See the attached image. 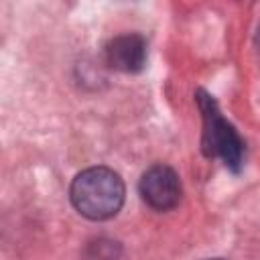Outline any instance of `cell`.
Returning a JSON list of instances; mask_svg holds the SVG:
<instances>
[{"label": "cell", "mask_w": 260, "mask_h": 260, "mask_svg": "<svg viewBox=\"0 0 260 260\" xmlns=\"http://www.w3.org/2000/svg\"><path fill=\"white\" fill-rule=\"evenodd\" d=\"M124 183L108 167L81 171L71 183V203L87 219L102 221L114 217L124 203Z\"/></svg>", "instance_id": "1"}, {"label": "cell", "mask_w": 260, "mask_h": 260, "mask_svg": "<svg viewBox=\"0 0 260 260\" xmlns=\"http://www.w3.org/2000/svg\"><path fill=\"white\" fill-rule=\"evenodd\" d=\"M197 104L203 116V150L207 156H217L225 167L238 171L244 160V142L234 126L219 114V108L211 95L197 91Z\"/></svg>", "instance_id": "2"}, {"label": "cell", "mask_w": 260, "mask_h": 260, "mask_svg": "<svg viewBox=\"0 0 260 260\" xmlns=\"http://www.w3.org/2000/svg\"><path fill=\"white\" fill-rule=\"evenodd\" d=\"M138 191L146 205L156 211H169L181 199V181L171 167L154 165L142 173Z\"/></svg>", "instance_id": "3"}, {"label": "cell", "mask_w": 260, "mask_h": 260, "mask_svg": "<svg viewBox=\"0 0 260 260\" xmlns=\"http://www.w3.org/2000/svg\"><path fill=\"white\" fill-rule=\"evenodd\" d=\"M106 61L122 73H136L146 63V41L136 32L114 37L106 45Z\"/></svg>", "instance_id": "4"}, {"label": "cell", "mask_w": 260, "mask_h": 260, "mask_svg": "<svg viewBox=\"0 0 260 260\" xmlns=\"http://www.w3.org/2000/svg\"><path fill=\"white\" fill-rule=\"evenodd\" d=\"M258 45H260V26H258Z\"/></svg>", "instance_id": "5"}, {"label": "cell", "mask_w": 260, "mask_h": 260, "mask_svg": "<svg viewBox=\"0 0 260 260\" xmlns=\"http://www.w3.org/2000/svg\"><path fill=\"white\" fill-rule=\"evenodd\" d=\"M211 260H219V258H211Z\"/></svg>", "instance_id": "6"}]
</instances>
